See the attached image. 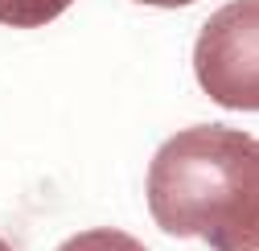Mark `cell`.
<instances>
[{
	"instance_id": "obj_1",
	"label": "cell",
	"mask_w": 259,
	"mask_h": 251,
	"mask_svg": "<svg viewBox=\"0 0 259 251\" xmlns=\"http://www.w3.org/2000/svg\"><path fill=\"white\" fill-rule=\"evenodd\" d=\"M148 210L177 239L214 251L259 247V140L222 123H198L156 148L148 165Z\"/></svg>"
},
{
	"instance_id": "obj_2",
	"label": "cell",
	"mask_w": 259,
	"mask_h": 251,
	"mask_svg": "<svg viewBox=\"0 0 259 251\" xmlns=\"http://www.w3.org/2000/svg\"><path fill=\"white\" fill-rule=\"evenodd\" d=\"M255 17L259 0H235L218 9L193 50V70L202 91L218 107L255 111L259 107V82H255Z\"/></svg>"
},
{
	"instance_id": "obj_3",
	"label": "cell",
	"mask_w": 259,
	"mask_h": 251,
	"mask_svg": "<svg viewBox=\"0 0 259 251\" xmlns=\"http://www.w3.org/2000/svg\"><path fill=\"white\" fill-rule=\"evenodd\" d=\"M74 0H0V25L9 29H41L58 21Z\"/></svg>"
},
{
	"instance_id": "obj_4",
	"label": "cell",
	"mask_w": 259,
	"mask_h": 251,
	"mask_svg": "<svg viewBox=\"0 0 259 251\" xmlns=\"http://www.w3.org/2000/svg\"><path fill=\"white\" fill-rule=\"evenodd\" d=\"M58 251H148L140 239L123 235V231H111V227H95V231H82L74 239H66Z\"/></svg>"
},
{
	"instance_id": "obj_5",
	"label": "cell",
	"mask_w": 259,
	"mask_h": 251,
	"mask_svg": "<svg viewBox=\"0 0 259 251\" xmlns=\"http://www.w3.org/2000/svg\"><path fill=\"white\" fill-rule=\"evenodd\" d=\"M140 5H156V9H185L193 0H140Z\"/></svg>"
},
{
	"instance_id": "obj_6",
	"label": "cell",
	"mask_w": 259,
	"mask_h": 251,
	"mask_svg": "<svg viewBox=\"0 0 259 251\" xmlns=\"http://www.w3.org/2000/svg\"><path fill=\"white\" fill-rule=\"evenodd\" d=\"M0 251H13V247H9V243H5V239H0Z\"/></svg>"
}]
</instances>
